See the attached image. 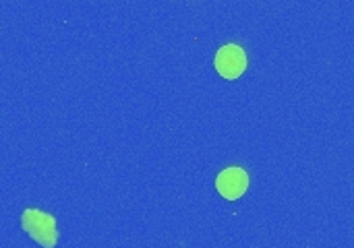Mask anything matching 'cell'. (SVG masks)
Listing matches in <instances>:
<instances>
[{
  "mask_svg": "<svg viewBox=\"0 0 354 248\" xmlns=\"http://www.w3.org/2000/svg\"><path fill=\"white\" fill-rule=\"evenodd\" d=\"M216 70L224 77V79H236L239 75L245 73L247 68V54L241 46L236 44H228L222 46L214 58Z\"/></svg>",
  "mask_w": 354,
  "mask_h": 248,
  "instance_id": "7a4b0ae2",
  "label": "cell"
},
{
  "mask_svg": "<svg viewBox=\"0 0 354 248\" xmlns=\"http://www.w3.org/2000/svg\"><path fill=\"white\" fill-rule=\"evenodd\" d=\"M247 187H249V174L243 168H226L224 172L218 174L216 180V189L228 201H236L239 197H243Z\"/></svg>",
  "mask_w": 354,
  "mask_h": 248,
  "instance_id": "3957f363",
  "label": "cell"
},
{
  "mask_svg": "<svg viewBox=\"0 0 354 248\" xmlns=\"http://www.w3.org/2000/svg\"><path fill=\"white\" fill-rule=\"evenodd\" d=\"M23 230L44 248L56 247L58 232H56V220L50 213H44L39 209H25L21 218Z\"/></svg>",
  "mask_w": 354,
  "mask_h": 248,
  "instance_id": "6da1fadb",
  "label": "cell"
}]
</instances>
